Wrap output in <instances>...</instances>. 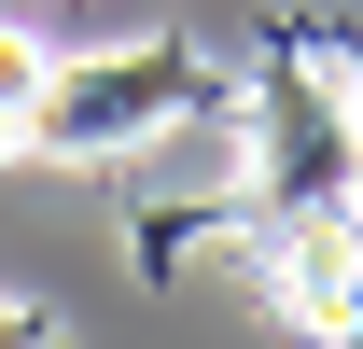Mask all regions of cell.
Listing matches in <instances>:
<instances>
[{"label": "cell", "instance_id": "obj_1", "mask_svg": "<svg viewBox=\"0 0 363 349\" xmlns=\"http://www.w3.org/2000/svg\"><path fill=\"white\" fill-rule=\"evenodd\" d=\"M210 112H224V70L182 43V28H140V43H98V56H56L43 70L28 154H43V168H126V154L210 126Z\"/></svg>", "mask_w": 363, "mask_h": 349}, {"label": "cell", "instance_id": "obj_2", "mask_svg": "<svg viewBox=\"0 0 363 349\" xmlns=\"http://www.w3.org/2000/svg\"><path fill=\"white\" fill-rule=\"evenodd\" d=\"M43 70H56V56L28 43V28H0V98H14V112H28V98H43Z\"/></svg>", "mask_w": 363, "mask_h": 349}, {"label": "cell", "instance_id": "obj_3", "mask_svg": "<svg viewBox=\"0 0 363 349\" xmlns=\"http://www.w3.org/2000/svg\"><path fill=\"white\" fill-rule=\"evenodd\" d=\"M0 336L28 349V336H56V307H28V294H0Z\"/></svg>", "mask_w": 363, "mask_h": 349}, {"label": "cell", "instance_id": "obj_4", "mask_svg": "<svg viewBox=\"0 0 363 349\" xmlns=\"http://www.w3.org/2000/svg\"><path fill=\"white\" fill-rule=\"evenodd\" d=\"M14 154H28V112H14V98H0V168H14Z\"/></svg>", "mask_w": 363, "mask_h": 349}, {"label": "cell", "instance_id": "obj_5", "mask_svg": "<svg viewBox=\"0 0 363 349\" xmlns=\"http://www.w3.org/2000/svg\"><path fill=\"white\" fill-rule=\"evenodd\" d=\"M335 84H350V126H363V56H350V43H335Z\"/></svg>", "mask_w": 363, "mask_h": 349}]
</instances>
